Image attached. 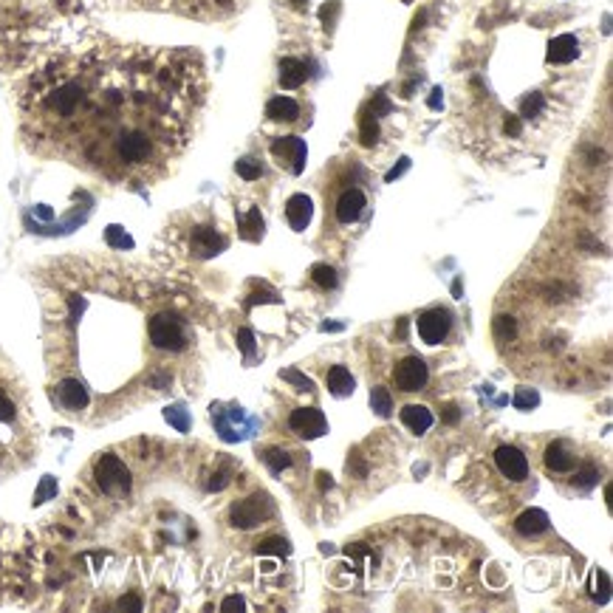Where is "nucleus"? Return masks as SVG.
<instances>
[{"instance_id": "nucleus-1", "label": "nucleus", "mask_w": 613, "mask_h": 613, "mask_svg": "<svg viewBox=\"0 0 613 613\" xmlns=\"http://www.w3.org/2000/svg\"><path fill=\"white\" fill-rule=\"evenodd\" d=\"M150 331V342L162 351H181L187 345V331L184 322L176 314H156L147 325Z\"/></svg>"}, {"instance_id": "nucleus-2", "label": "nucleus", "mask_w": 613, "mask_h": 613, "mask_svg": "<svg viewBox=\"0 0 613 613\" xmlns=\"http://www.w3.org/2000/svg\"><path fill=\"white\" fill-rule=\"evenodd\" d=\"M94 478L105 495H125L130 489V469L116 455H102L94 466Z\"/></svg>"}, {"instance_id": "nucleus-3", "label": "nucleus", "mask_w": 613, "mask_h": 613, "mask_svg": "<svg viewBox=\"0 0 613 613\" xmlns=\"http://www.w3.org/2000/svg\"><path fill=\"white\" fill-rule=\"evenodd\" d=\"M271 512H274V506H271V500L266 495H252V497H246V500H240V503L232 506L229 520H232L235 529H254Z\"/></svg>"}, {"instance_id": "nucleus-4", "label": "nucleus", "mask_w": 613, "mask_h": 613, "mask_svg": "<svg viewBox=\"0 0 613 613\" xmlns=\"http://www.w3.org/2000/svg\"><path fill=\"white\" fill-rule=\"evenodd\" d=\"M449 325H452V317L449 311L444 308H429L418 317V337L427 342V345H438L446 339L449 334Z\"/></svg>"}, {"instance_id": "nucleus-5", "label": "nucleus", "mask_w": 613, "mask_h": 613, "mask_svg": "<svg viewBox=\"0 0 613 613\" xmlns=\"http://www.w3.org/2000/svg\"><path fill=\"white\" fill-rule=\"evenodd\" d=\"M288 427L300 435V438H320V435H325V429H328V421H325V415H322V410L317 407H300L291 412V418H288Z\"/></svg>"}, {"instance_id": "nucleus-6", "label": "nucleus", "mask_w": 613, "mask_h": 613, "mask_svg": "<svg viewBox=\"0 0 613 613\" xmlns=\"http://www.w3.org/2000/svg\"><path fill=\"white\" fill-rule=\"evenodd\" d=\"M271 153H274V159L280 162V164H286L294 176H300L303 173V167H305V142L303 139H297V136H286V139H277L274 145H271Z\"/></svg>"}, {"instance_id": "nucleus-7", "label": "nucleus", "mask_w": 613, "mask_h": 613, "mask_svg": "<svg viewBox=\"0 0 613 613\" xmlns=\"http://www.w3.org/2000/svg\"><path fill=\"white\" fill-rule=\"evenodd\" d=\"M427 376H429V371H427V365H424V359L421 356H407V359H402L399 365H396V371H393V379H396V385L402 388V390H421L424 385H427Z\"/></svg>"}, {"instance_id": "nucleus-8", "label": "nucleus", "mask_w": 613, "mask_h": 613, "mask_svg": "<svg viewBox=\"0 0 613 613\" xmlns=\"http://www.w3.org/2000/svg\"><path fill=\"white\" fill-rule=\"evenodd\" d=\"M495 463L509 480H526L529 478V461L517 446H509V444L497 446L495 449Z\"/></svg>"}, {"instance_id": "nucleus-9", "label": "nucleus", "mask_w": 613, "mask_h": 613, "mask_svg": "<svg viewBox=\"0 0 613 613\" xmlns=\"http://www.w3.org/2000/svg\"><path fill=\"white\" fill-rule=\"evenodd\" d=\"M368 206V198H365V193L362 190H345L342 196H339V201H337V220L339 223H354V220H359V215H362V209Z\"/></svg>"}, {"instance_id": "nucleus-10", "label": "nucleus", "mask_w": 613, "mask_h": 613, "mask_svg": "<svg viewBox=\"0 0 613 613\" xmlns=\"http://www.w3.org/2000/svg\"><path fill=\"white\" fill-rule=\"evenodd\" d=\"M223 249H226V237L220 232H215L209 226H198L193 232V252L198 257H212V254H218Z\"/></svg>"}, {"instance_id": "nucleus-11", "label": "nucleus", "mask_w": 613, "mask_h": 613, "mask_svg": "<svg viewBox=\"0 0 613 613\" xmlns=\"http://www.w3.org/2000/svg\"><path fill=\"white\" fill-rule=\"evenodd\" d=\"M57 399H60L62 407L68 410L88 407V390H85V385L79 379H62L57 385Z\"/></svg>"}, {"instance_id": "nucleus-12", "label": "nucleus", "mask_w": 613, "mask_h": 613, "mask_svg": "<svg viewBox=\"0 0 613 613\" xmlns=\"http://www.w3.org/2000/svg\"><path fill=\"white\" fill-rule=\"evenodd\" d=\"M311 215H314V206H311V198H308V196L297 193V196L288 198V204H286V218H288L291 229L303 232V229L311 223Z\"/></svg>"}, {"instance_id": "nucleus-13", "label": "nucleus", "mask_w": 613, "mask_h": 613, "mask_svg": "<svg viewBox=\"0 0 613 613\" xmlns=\"http://www.w3.org/2000/svg\"><path fill=\"white\" fill-rule=\"evenodd\" d=\"M577 54H580V43H577L574 34H560V37H554L549 43V62L563 65V62L577 60Z\"/></svg>"}, {"instance_id": "nucleus-14", "label": "nucleus", "mask_w": 613, "mask_h": 613, "mask_svg": "<svg viewBox=\"0 0 613 613\" xmlns=\"http://www.w3.org/2000/svg\"><path fill=\"white\" fill-rule=\"evenodd\" d=\"M549 529V514L543 509H526L517 520H514V532L523 534V537H534V534H543Z\"/></svg>"}, {"instance_id": "nucleus-15", "label": "nucleus", "mask_w": 613, "mask_h": 613, "mask_svg": "<svg viewBox=\"0 0 613 613\" xmlns=\"http://www.w3.org/2000/svg\"><path fill=\"white\" fill-rule=\"evenodd\" d=\"M543 461H546V466H549L551 472H571V469H574V455H571V449H568L563 441L549 444Z\"/></svg>"}, {"instance_id": "nucleus-16", "label": "nucleus", "mask_w": 613, "mask_h": 613, "mask_svg": "<svg viewBox=\"0 0 613 613\" xmlns=\"http://www.w3.org/2000/svg\"><path fill=\"white\" fill-rule=\"evenodd\" d=\"M305 77H308V71H305V65H303L300 60L286 57V60L280 62V85H283L286 91L300 88V85L305 82Z\"/></svg>"}, {"instance_id": "nucleus-17", "label": "nucleus", "mask_w": 613, "mask_h": 613, "mask_svg": "<svg viewBox=\"0 0 613 613\" xmlns=\"http://www.w3.org/2000/svg\"><path fill=\"white\" fill-rule=\"evenodd\" d=\"M266 116L274 119V122H294L300 116V105L291 96H274L266 105Z\"/></svg>"}, {"instance_id": "nucleus-18", "label": "nucleus", "mask_w": 613, "mask_h": 613, "mask_svg": "<svg viewBox=\"0 0 613 613\" xmlns=\"http://www.w3.org/2000/svg\"><path fill=\"white\" fill-rule=\"evenodd\" d=\"M325 385H328V390H331L334 396H351V393H354V376H351V371L342 368V365H337V368L328 371Z\"/></svg>"}, {"instance_id": "nucleus-19", "label": "nucleus", "mask_w": 613, "mask_h": 613, "mask_svg": "<svg viewBox=\"0 0 613 613\" xmlns=\"http://www.w3.org/2000/svg\"><path fill=\"white\" fill-rule=\"evenodd\" d=\"M402 421H405V427H410L412 432H427L429 427H432V412L427 407H421V405H407V407L402 410Z\"/></svg>"}, {"instance_id": "nucleus-20", "label": "nucleus", "mask_w": 613, "mask_h": 613, "mask_svg": "<svg viewBox=\"0 0 613 613\" xmlns=\"http://www.w3.org/2000/svg\"><path fill=\"white\" fill-rule=\"evenodd\" d=\"M237 226H240V235L246 240H260L263 237V215H260V209L252 206L246 215L237 218Z\"/></svg>"}, {"instance_id": "nucleus-21", "label": "nucleus", "mask_w": 613, "mask_h": 613, "mask_svg": "<svg viewBox=\"0 0 613 613\" xmlns=\"http://www.w3.org/2000/svg\"><path fill=\"white\" fill-rule=\"evenodd\" d=\"M588 591H591V597H594L600 605H605V602L611 600V580H608V574H605L602 568H594V571H591Z\"/></svg>"}, {"instance_id": "nucleus-22", "label": "nucleus", "mask_w": 613, "mask_h": 613, "mask_svg": "<svg viewBox=\"0 0 613 613\" xmlns=\"http://www.w3.org/2000/svg\"><path fill=\"white\" fill-rule=\"evenodd\" d=\"M291 549H288V543L283 540V537H266V540H260L257 546H254V554L257 557H286Z\"/></svg>"}, {"instance_id": "nucleus-23", "label": "nucleus", "mask_w": 613, "mask_h": 613, "mask_svg": "<svg viewBox=\"0 0 613 613\" xmlns=\"http://www.w3.org/2000/svg\"><path fill=\"white\" fill-rule=\"evenodd\" d=\"M371 407H373V412H376V415L388 418V415H390V410H393L390 390H388V388H373V390H371Z\"/></svg>"}, {"instance_id": "nucleus-24", "label": "nucleus", "mask_w": 613, "mask_h": 613, "mask_svg": "<svg viewBox=\"0 0 613 613\" xmlns=\"http://www.w3.org/2000/svg\"><path fill=\"white\" fill-rule=\"evenodd\" d=\"M105 240H108V246H113V249H133V237H130L122 226H108V229H105Z\"/></svg>"}, {"instance_id": "nucleus-25", "label": "nucleus", "mask_w": 613, "mask_h": 613, "mask_svg": "<svg viewBox=\"0 0 613 613\" xmlns=\"http://www.w3.org/2000/svg\"><path fill=\"white\" fill-rule=\"evenodd\" d=\"M263 461H266V466H269L274 475L291 466V455H288V452H283V449H266Z\"/></svg>"}, {"instance_id": "nucleus-26", "label": "nucleus", "mask_w": 613, "mask_h": 613, "mask_svg": "<svg viewBox=\"0 0 613 613\" xmlns=\"http://www.w3.org/2000/svg\"><path fill=\"white\" fill-rule=\"evenodd\" d=\"M311 280H314L320 288H334V286H337V271H334L331 266L320 263V266L311 269Z\"/></svg>"}, {"instance_id": "nucleus-27", "label": "nucleus", "mask_w": 613, "mask_h": 613, "mask_svg": "<svg viewBox=\"0 0 613 613\" xmlns=\"http://www.w3.org/2000/svg\"><path fill=\"white\" fill-rule=\"evenodd\" d=\"M164 418L179 429V432H187L190 429V412L181 407V405H176V407H167L164 410Z\"/></svg>"}, {"instance_id": "nucleus-28", "label": "nucleus", "mask_w": 613, "mask_h": 613, "mask_svg": "<svg viewBox=\"0 0 613 613\" xmlns=\"http://www.w3.org/2000/svg\"><path fill=\"white\" fill-rule=\"evenodd\" d=\"M235 170H237V176L243 179V181H254V179H260V162H254V159H240L237 164H235Z\"/></svg>"}, {"instance_id": "nucleus-29", "label": "nucleus", "mask_w": 613, "mask_h": 613, "mask_svg": "<svg viewBox=\"0 0 613 613\" xmlns=\"http://www.w3.org/2000/svg\"><path fill=\"white\" fill-rule=\"evenodd\" d=\"M359 139H362L365 147H373V145H376V139H379V125H376L373 116H365V119H362V133H359Z\"/></svg>"}, {"instance_id": "nucleus-30", "label": "nucleus", "mask_w": 613, "mask_h": 613, "mask_svg": "<svg viewBox=\"0 0 613 613\" xmlns=\"http://www.w3.org/2000/svg\"><path fill=\"white\" fill-rule=\"evenodd\" d=\"M495 334H497V339L509 342V339H514V334H517V322H514L512 317H497V320H495Z\"/></svg>"}, {"instance_id": "nucleus-31", "label": "nucleus", "mask_w": 613, "mask_h": 613, "mask_svg": "<svg viewBox=\"0 0 613 613\" xmlns=\"http://www.w3.org/2000/svg\"><path fill=\"white\" fill-rule=\"evenodd\" d=\"M540 405V396H537V390H532V388H520L517 393H514V407L517 410H532Z\"/></svg>"}, {"instance_id": "nucleus-32", "label": "nucleus", "mask_w": 613, "mask_h": 613, "mask_svg": "<svg viewBox=\"0 0 613 613\" xmlns=\"http://www.w3.org/2000/svg\"><path fill=\"white\" fill-rule=\"evenodd\" d=\"M597 483H600V472H597L594 466L580 469L577 478H574V486H577V489H591V486H597Z\"/></svg>"}, {"instance_id": "nucleus-33", "label": "nucleus", "mask_w": 613, "mask_h": 613, "mask_svg": "<svg viewBox=\"0 0 613 613\" xmlns=\"http://www.w3.org/2000/svg\"><path fill=\"white\" fill-rule=\"evenodd\" d=\"M51 495H57V480L48 475V478H43V480H40V486H37V492H34V506L45 503Z\"/></svg>"}, {"instance_id": "nucleus-34", "label": "nucleus", "mask_w": 613, "mask_h": 613, "mask_svg": "<svg viewBox=\"0 0 613 613\" xmlns=\"http://www.w3.org/2000/svg\"><path fill=\"white\" fill-rule=\"evenodd\" d=\"M540 108H543V96H540V94H532V96H526V99H523L520 116L532 119V116H537V113H540Z\"/></svg>"}, {"instance_id": "nucleus-35", "label": "nucleus", "mask_w": 613, "mask_h": 613, "mask_svg": "<svg viewBox=\"0 0 613 613\" xmlns=\"http://www.w3.org/2000/svg\"><path fill=\"white\" fill-rule=\"evenodd\" d=\"M280 376H283L286 382H291V385H294L297 390H311V388H314V382H311L308 376H303L300 371H283Z\"/></svg>"}, {"instance_id": "nucleus-36", "label": "nucleus", "mask_w": 613, "mask_h": 613, "mask_svg": "<svg viewBox=\"0 0 613 613\" xmlns=\"http://www.w3.org/2000/svg\"><path fill=\"white\" fill-rule=\"evenodd\" d=\"M237 348H240L249 359L254 356V334H252L249 328H240V331H237Z\"/></svg>"}, {"instance_id": "nucleus-37", "label": "nucleus", "mask_w": 613, "mask_h": 613, "mask_svg": "<svg viewBox=\"0 0 613 613\" xmlns=\"http://www.w3.org/2000/svg\"><path fill=\"white\" fill-rule=\"evenodd\" d=\"M14 415H17V407H14V402L0 390V421L3 424H9V421H14Z\"/></svg>"}, {"instance_id": "nucleus-38", "label": "nucleus", "mask_w": 613, "mask_h": 613, "mask_svg": "<svg viewBox=\"0 0 613 613\" xmlns=\"http://www.w3.org/2000/svg\"><path fill=\"white\" fill-rule=\"evenodd\" d=\"M348 469H351L356 478H365V475H368V466H365V461H362L359 452H354V455L348 458Z\"/></svg>"}, {"instance_id": "nucleus-39", "label": "nucleus", "mask_w": 613, "mask_h": 613, "mask_svg": "<svg viewBox=\"0 0 613 613\" xmlns=\"http://www.w3.org/2000/svg\"><path fill=\"white\" fill-rule=\"evenodd\" d=\"M441 418H444L446 424H458V421H461V410L455 407V405H446L444 412H441Z\"/></svg>"}, {"instance_id": "nucleus-40", "label": "nucleus", "mask_w": 613, "mask_h": 613, "mask_svg": "<svg viewBox=\"0 0 613 613\" xmlns=\"http://www.w3.org/2000/svg\"><path fill=\"white\" fill-rule=\"evenodd\" d=\"M226 483H229V478H226L223 472H218V475H212V480H209V492H220Z\"/></svg>"}, {"instance_id": "nucleus-41", "label": "nucleus", "mask_w": 613, "mask_h": 613, "mask_svg": "<svg viewBox=\"0 0 613 613\" xmlns=\"http://www.w3.org/2000/svg\"><path fill=\"white\" fill-rule=\"evenodd\" d=\"M220 608H223V611H235V608H237V611H243V608H246V602H243L240 597H226Z\"/></svg>"}, {"instance_id": "nucleus-42", "label": "nucleus", "mask_w": 613, "mask_h": 613, "mask_svg": "<svg viewBox=\"0 0 613 613\" xmlns=\"http://www.w3.org/2000/svg\"><path fill=\"white\" fill-rule=\"evenodd\" d=\"M407 170H410V159H402V162H399V167H393V170L388 173V181H396V179H399V176H405Z\"/></svg>"}, {"instance_id": "nucleus-43", "label": "nucleus", "mask_w": 613, "mask_h": 613, "mask_svg": "<svg viewBox=\"0 0 613 613\" xmlns=\"http://www.w3.org/2000/svg\"><path fill=\"white\" fill-rule=\"evenodd\" d=\"M520 130H523L520 119H517V116H509V119H506V133H512V136H520Z\"/></svg>"}, {"instance_id": "nucleus-44", "label": "nucleus", "mask_w": 613, "mask_h": 613, "mask_svg": "<svg viewBox=\"0 0 613 613\" xmlns=\"http://www.w3.org/2000/svg\"><path fill=\"white\" fill-rule=\"evenodd\" d=\"M317 483H320V489L325 492V489H331V486H334V478H331L328 472H320V475H317Z\"/></svg>"}, {"instance_id": "nucleus-45", "label": "nucleus", "mask_w": 613, "mask_h": 613, "mask_svg": "<svg viewBox=\"0 0 613 613\" xmlns=\"http://www.w3.org/2000/svg\"><path fill=\"white\" fill-rule=\"evenodd\" d=\"M441 105H444V96H441V88H435V91H432V96H429V108H432V111H438Z\"/></svg>"}, {"instance_id": "nucleus-46", "label": "nucleus", "mask_w": 613, "mask_h": 613, "mask_svg": "<svg viewBox=\"0 0 613 613\" xmlns=\"http://www.w3.org/2000/svg\"><path fill=\"white\" fill-rule=\"evenodd\" d=\"M254 303H277V297L274 294H252L249 305H254Z\"/></svg>"}, {"instance_id": "nucleus-47", "label": "nucleus", "mask_w": 613, "mask_h": 613, "mask_svg": "<svg viewBox=\"0 0 613 613\" xmlns=\"http://www.w3.org/2000/svg\"><path fill=\"white\" fill-rule=\"evenodd\" d=\"M119 605H122V608H133V611H139V608H142V602H139L136 597H125Z\"/></svg>"}, {"instance_id": "nucleus-48", "label": "nucleus", "mask_w": 613, "mask_h": 613, "mask_svg": "<svg viewBox=\"0 0 613 613\" xmlns=\"http://www.w3.org/2000/svg\"><path fill=\"white\" fill-rule=\"evenodd\" d=\"M396 337H399V342L407 339V320H399V334H396Z\"/></svg>"}, {"instance_id": "nucleus-49", "label": "nucleus", "mask_w": 613, "mask_h": 613, "mask_svg": "<svg viewBox=\"0 0 613 613\" xmlns=\"http://www.w3.org/2000/svg\"><path fill=\"white\" fill-rule=\"evenodd\" d=\"M342 322H322V331H342Z\"/></svg>"}, {"instance_id": "nucleus-50", "label": "nucleus", "mask_w": 613, "mask_h": 613, "mask_svg": "<svg viewBox=\"0 0 613 613\" xmlns=\"http://www.w3.org/2000/svg\"><path fill=\"white\" fill-rule=\"evenodd\" d=\"M303 3H305V0H291V6H294V9H303Z\"/></svg>"}]
</instances>
